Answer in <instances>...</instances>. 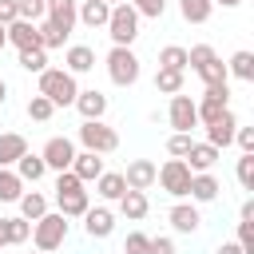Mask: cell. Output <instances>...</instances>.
<instances>
[{"instance_id": "obj_1", "label": "cell", "mask_w": 254, "mask_h": 254, "mask_svg": "<svg viewBox=\"0 0 254 254\" xmlns=\"http://www.w3.org/2000/svg\"><path fill=\"white\" fill-rule=\"evenodd\" d=\"M83 187L87 183H79L71 171H56V206L64 218H83V210L91 206V194Z\"/></svg>"}, {"instance_id": "obj_2", "label": "cell", "mask_w": 254, "mask_h": 254, "mask_svg": "<svg viewBox=\"0 0 254 254\" xmlns=\"http://www.w3.org/2000/svg\"><path fill=\"white\" fill-rule=\"evenodd\" d=\"M40 95H48L56 107H71L79 95V83L67 67H44L40 71Z\"/></svg>"}, {"instance_id": "obj_3", "label": "cell", "mask_w": 254, "mask_h": 254, "mask_svg": "<svg viewBox=\"0 0 254 254\" xmlns=\"http://www.w3.org/2000/svg\"><path fill=\"white\" fill-rule=\"evenodd\" d=\"M139 20H143V16L123 0V4H111V16H107L103 28H107V36H111L115 48H131L135 36H139Z\"/></svg>"}, {"instance_id": "obj_4", "label": "cell", "mask_w": 254, "mask_h": 254, "mask_svg": "<svg viewBox=\"0 0 254 254\" xmlns=\"http://www.w3.org/2000/svg\"><path fill=\"white\" fill-rule=\"evenodd\" d=\"M32 242H36V250H44V254L60 250V246L67 242V218H64L60 210L40 214V218L32 222Z\"/></svg>"}, {"instance_id": "obj_5", "label": "cell", "mask_w": 254, "mask_h": 254, "mask_svg": "<svg viewBox=\"0 0 254 254\" xmlns=\"http://www.w3.org/2000/svg\"><path fill=\"white\" fill-rule=\"evenodd\" d=\"M79 143H83V151L111 155V151H119V131L107 127L103 119H83L79 123Z\"/></svg>"}, {"instance_id": "obj_6", "label": "cell", "mask_w": 254, "mask_h": 254, "mask_svg": "<svg viewBox=\"0 0 254 254\" xmlns=\"http://www.w3.org/2000/svg\"><path fill=\"white\" fill-rule=\"evenodd\" d=\"M107 75H111V83L115 87H131V83H139V56L131 52V48H115L111 44V52H107Z\"/></svg>"}, {"instance_id": "obj_7", "label": "cell", "mask_w": 254, "mask_h": 254, "mask_svg": "<svg viewBox=\"0 0 254 254\" xmlns=\"http://www.w3.org/2000/svg\"><path fill=\"white\" fill-rule=\"evenodd\" d=\"M155 183H159L171 198H187V187H190V167H187L183 159H167V163L159 167Z\"/></svg>"}, {"instance_id": "obj_8", "label": "cell", "mask_w": 254, "mask_h": 254, "mask_svg": "<svg viewBox=\"0 0 254 254\" xmlns=\"http://www.w3.org/2000/svg\"><path fill=\"white\" fill-rule=\"evenodd\" d=\"M40 159L48 163V171H67V167H71V159H75V143H71L67 135H52V139L44 143Z\"/></svg>"}, {"instance_id": "obj_9", "label": "cell", "mask_w": 254, "mask_h": 254, "mask_svg": "<svg viewBox=\"0 0 254 254\" xmlns=\"http://www.w3.org/2000/svg\"><path fill=\"white\" fill-rule=\"evenodd\" d=\"M167 119H171V127H175V131H194V127H198L194 99H190V95H183V91H175V95H171V107H167Z\"/></svg>"}, {"instance_id": "obj_10", "label": "cell", "mask_w": 254, "mask_h": 254, "mask_svg": "<svg viewBox=\"0 0 254 254\" xmlns=\"http://www.w3.org/2000/svg\"><path fill=\"white\" fill-rule=\"evenodd\" d=\"M234 131H238V119H234V111L226 107L218 119H210V123H206V143L222 151V147H230V143H234Z\"/></svg>"}, {"instance_id": "obj_11", "label": "cell", "mask_w": 254, "mask_h": 254, "mask_svg": "<svg viewBox=\"0 0 254 254\" xmlns=\"http://www.w3.org/2000/svg\"><path fill=\"white\" fill-rule=\"evenodd\" d=\"M155 175H159V167H155L151 159H131L127 171H123V183H127L131 190H151V187H155Z\"/></svg>"}, {"instance_id": "obj_12", "label": "cell", "mask_w": 254, "mask_h": 254, "mask_svg": "<svg viewBox=\"0 0 254 254\" xmlns=\"http://www.w3.org/2000/svg\"><path fill=\"white\" fill-rule=\"evenodd\" d=\"M79 183H95L107 167H103V155H95V151H75V159H71V167H67Z\"/></svg>"}, {"instance_id": "obj_13", "label": "cell", "mask_w": 254, "mask_h": 254, "mask_svg": "<svg viewBox=\"0 0 254 254\" xmlns=\"http://www.w3.org/2000/svg\"><path fill=\"white\" fill-rule=\"evenodd\" d=\"M167 222H171L179 234H194V230L202 226V214H198L194 202H175V206L167 210Z\"/></svg>"}, {"instance_id": "obj_14", "label": "cell", "mask_w": 254, "mask_h": 254, "mask_svg": "<svg viewBox=\"0 0 254 254\" xmlns=\"http://www.w3.org/2000/svg\"><path fill=\"white\" fill-rule=\"evenodd\" d=\"M83 230H87V238H111L115 214H111L107 206H87V210H83Z\"/></svg>"}, {"instance_id": "obj_15", "label": "cell", "mask_w": 254, "mask_h": 254, "mask_svg": "<svg viewBox=\"0 0 254 254\" xmlns=\"http://www.w3.org/2000/svg\"><path fill=\"white\" fill-rule=\"evenodd\" d=\"M4 32H8V44L20 52V48H40V32H36V24L32 20H12V24H4Z\"/></svg>"}, {"instance_id": "obj_16", "label": "cell", "mask_w": 254, "mask_h": 254, "mask_svg": "<svg viewBox=\"0 0 254 254\" xmlns=\"http://www.w3.org/2000/svg\"><path fill=\"white\" fill-rule=\"evenodd\" d=\"M218 147H210V143H190V151L183 155V163L190 167V175H198V171H214V163H218Z\"/></svg>"}, {"instance_id": "obj_17", "label": "cell", "mask_w": 254, "mask_h": 254, "mask_svg": "<svg viewBox=\"0 0 254 254\" xmlns=\"http://www.w3.org/2000/svg\"><path fill=\"white\" fill-rule=\"evenodd\" d=\"M115 202H119V214H123L127 222H139V218H147V210H151L147 190H131V187H127V190H123Z\"/></svg>"}, {"instance_id": "obj_18", "label": "cell", "mask_w": 254, "mask_h": 254, "mask_svg": "<svg viewBox=\"0 0 254 254\" xmlns=\"http://www.w3.org/2000/svg\"><path fill=\"white\" fill-rule=\"evenodd\" d=\"M107 16H111V4H107V0H79V4H75V24L103 28Z\"/></svg>"}, {"instance_id": "obj_19", "label": "cell", "mask_w": 254, "mask_h": 254, "mask_svg": "<svg viewBox=\"0 0 254 254\" xmlns=\"http://www.w3.org/2000/svg\"><path fill=\"white\" fill-rule=\"evenodd\" d=\"M83 119H103L107 115V95L103 91H95V87H87V91H79L75 95V103H71Z\"/></svg>"}, {"instance_id": "obj_20", "label": "cell", "mask_w": 254, "mask_h": 254, "mask_svg": "<svg viewBox=\"0 0 254 254\" xmlns=\"http://www.w3.org/2000/svg\"><path fill=\"white\" fill-rule=\"evenodd\" d=\"M218 179L210 175V171H198V175H190V187H187V194H190V202H214L218 198Z\"/></svg>"}, {"instance_id": "obj_21", "label": "cell", "mask_w": 254, "mask_h": 254, "mask_svg": "<svg viewBox=\"0 0 254 254\" xmlns=\"http://www.w3.org/2000/svg\"><path fill=\"white\" fill-rule=\"evenodd\" d=\"M24 151H28V139L20 131H0V167H16Z\"/></svg>"}, {"instance_id": "obj_22", "label": "cell", "mask_w": 254, "mask_h": 254, "mask_svg": "<svg viewBox=\"0 0 254 254\" xmlns=\"http://www.w3.org/2000/svg\"><path fill=\"white\" fill-rule=\"evenodd\" d=\"M44 4H48V12H44V16H48L52 24H60L64 32H71V28H75V4H79V0H44Z\"/></svg>"}, {"instance_id": "obj_23", "label": "cell", "mask_w": 254, "mask_h": 254, "mask_svg": "<svg viewBox=\"0 0 254 254\" xmlns=\"http://www.w3.org/2000/svg\"><path fill=\"white\" fill-rule=\"evenodd\" d=\"M64 64H67V71H71V75H83V71H91V67H95V52H91L87 44H71V48H67V56H64Z\"/></svg>"}, {"instance_id": "obj_24", "label": "cell", "mask_w": 254, "mask_h": 254, "mask_svg": "<svg viewBox=\"0 0 254 254\" xmlns=\"http://www.w3.org/2000/svg\"><path fill=\"white\" fill-rule=\"evenodd\" d=\"M36 32H40V48H44V52L64 48V44H67V36H71V32H64L60 24H52L48 16H44V20H36Z\"/></svg>"}, {"instance_id": "obj_25", "label": "cell", "mask_w": 254, "mask_h": 254, "mask_svg": "<svg viewBox=\"0 0 254 254\" xmlns=\"http://www.w3.org/2000/svg\"><path fill=\"white\" fill-rule=\"evenodd\" d=\"M16 175H20L24 183H40V179L48 175V163H44L40 155H32V151H24V155L16 159Z\"/></svg>"}, {"instance_id": "obj_26", "label": "cell", "mask_w": 254, "mask_h": 254, "mask_svg": "<svg viewBox=\"0 0 254 254\" xmlns=\"http://www.w3.org/2000/svg\"><path fill=\"white\" fill-rule=\"evenodd\" d=\"M123 190H127V183H123V171H103V175L95 179V194H99V198H107V202H115Z\"/></svg>"}, {"instance_id": "obj_27", "label": "cell", "mask_w": 254, "mask_h": 254, "mask_svg": "<svg viewBox=\"0 0 254 254\" xmlns=\"http://www.w3.org/2000/svg\"><path fill=\"white\" fill-rule=\"evenodd\" d=\"M226 75H234V79H242V83H250L254 79V52H234L230 56V64H226Z\"/></svg>"}, {"instance_id": "obj_28", "label": "cell", "mask_w": 254, "mask_h": 254, "mask_svg": "<svg viewBox=\"0 0 254 254\" xmlns=\"http://www.w3.org/2000/svg\"><path fill=\"white\" fill-rule=\"evenodd\" d=\"M210 12H214L210 0H179V16H183L187 24H206Z\"/></svg>"}, {"instance_id": "obj_29", "label": "cell", "mask_w": 254, "mask_h": 254, "mask_svg": "<svg viewBox=\"0 0 254 254\" xmlns=\"http://www.w3.org/2000/svg\"><path fill=\"white\" fill-rule=\"evenodd\" d=\"M16 202H20V214H24L28 222H36L40 214H48V198H44L40 190H24V194H20Z\"/></svg>"}, {"instance_id": "obj_30", "label": "cell", "mask_w": 254, "mask_h": 254, "mask_svg": "<svg viewBox=\"0 0 254 254\" xmlns=\"http://www.w3.org/2000/svg\"><path fill=\"white\" fill-rule=\"evenodd\" d=\"M24 194V179L12 167H0V202H16Z\"/></svg>"}, {"instance_id": "obj_31", "label": "cell", "mask_w": 254, "mask_h": 254, "mask_svg": "<svg viewBox=\"0 0 254 254\" xmlns=\"http://www.w3.org/2000/svg\"><path fill=\"white\" fill-rule=\"evenodd\" d=\"M155 91H163V95L183 91V71H175V67H159V71H155Z\"/></svg>"}, {"instance_id": "obj_32", "label": "cell", "mask_w": 254, "mask_h": 254, "mask_svg": "<svg viewBox=\"0 0 254 254\" xmlns=\"http://www.w3.org/2000/svg\"><path fill=\"white\" fill-rule=\"evenodd\" d=\"M52 115H56V103H52L48 95H40V91H36V95L28 99V119H32V123H48Z\"/></svg>"}, {"instance_id": "obj_33", "label": "cell", "mask_w": 254, "mask_h": 254, "mask_svg": "<svg viewBox=\"0 0 254 254\" xmlns=\"http://www.w3.org/2000/svg\"><path fill=\"white\" fill-rule=\"evenodd\" d=\"M159 67H175V71H187V48H179V44H167V48L159 52Z\"/></svg>"}, {"instance_id": "obj_34", "label": "cell", "mask_w": 254, "mask_h": 254, "mask_svg": "<svg viewBox=\"0 0 254 254\" xmlns=\"http://www.w3.org/2000/svg\"><path fill=\"white\" fill-rule=\"evenodd\" d=\"M20 67L40 75V71L48 67V52H44V48H20Z\"/></svg>"}, {"instance_id": "obj_35", "label": "cell", "mask_w": 254, "mask_h": 254, "mask_svg": "<svg viewBox=\"0 0 254 254\" xmlns=\"http://www.w3.org/2000/svg\"><path fill=\"white\" fill-rule=\"evenodd\" d=\"M194 75H198L202 83H226V79H230V75H226V64H222L218 56H214V60H206V64H202Z\"/></svg>"}, {"instance_id": "obj_36", "label": "cell", "mask_w": 254, "mask_h": 254, "mask_svg": "<svg viewBox=\"0 0 254 254\" xmlns=\"http://www.w3.org/2000/svg\"><path fill=\"white\" fill-rule=\"evenodd\" d=\"M8 222V246H20V242H28L32 238V222L20 214V218H4Z\"/></svg>"}, {"instance_id": "obj_37", "label": "cell", "mask_w": 254, "mask_h": 254, "mask_svg": "<svg viewBox=\"0 0 254 254\" xmlns=\"http://www.w3.org/2000/svg\"><path fill=\"white\" fill-rule=\"evenodd\" d=\"M234 175H238V183H242V190H254V151H242V159H238V167H234Z\"/></svg>"}, {"instance_id": "obj_38", "label": "cell", "mask_w": 254, "mask_h": 254, "mask_svg": "<svg viewBox=\"0 0 254 254\" xmlns=\"http://www.w3.org/2000/svg\"><path fill=\"white\" fill-rule=\"evenodd\" d=\"M44 12H48L44 0H16V16L20 20H32L36 24V20H44Z\"/></svg>"}, {"instance_id": "obj_39", "label": "cell", "mask_w": 254, "mask_h": 254, "mask_svg": "<svg viewBox=\"0 0 254 254\" xmlns=\"http://www.w3.org/2000/svg\"><path fill=\"white\" fill-rule=\"evenodd\" d=\"M234 242L242 246V254H254V218H238V238Z\"/></svg>"}, {"instance_id": "obj_40", "label": "cell", "mask_w": 254, "mask_h": 254, "mask_svg": "<svg viewBox=\"0 0 254 254\" xmlns=\"http://www.w3.org/2000/svg\"><path fill=\"white\" fill-rule=\"evenodd\" d=\"M139 16H151V20H159L163 12H167V0H127Z\"/></svg>"}, {"instance_id": "obj_41", "label": "cell", "mask_w": 254, "mask_h": 254, "mask_svg": "<svg viewBox=\"0 0 254 254\" xmlns=\"http://www.w3.org/2000/svg\"><path fill=\"white\" fill-rule=\"evenodd\" d=\"M190 143H194V139H190V131H175V135L167 139V151H171L175 159H183V155L190 151Z\"/></svg>"}, {"instance_id": "obj_42", "label": "cell", "mask_w": 254, "mask_h": 254, "mask_svg": "<svg viewBox=\"0 0 254 254\" xmlns=\"http://www.w3.org/2000/svg\"><path fill=\"white\" fill-rule=\"evenodd\" d=\"M147 242H151V234L131 230V234H127V242H123V254H147Z\"/></svg>"}, {"instance_id": "obj_43", "label": "cell", "mask_w": 254, "mask_h": 254, "mask_svg": "<svg viewBox=\"0 0 254 254\" xmlns=\"http://www.w3.org/2000/svg\"><path fill=\"white\" fill-rule=\"evenodd\" d=\"M147 254H175V242H171L167 234H159V238L147 242Z\"/></svg>"}, {"instance_id": "obj_44", "label": "cell", "mask_w": 254, "mask_h": 254, "mask_svg": "<svg viewBox=\"0 0 254 254\" xmlns=\"http://www.w3.org/2000/svg\"><path fill=\"white\" fill-rule=\"evenodd\" d=\"M234 143H238L242 151H254V127H238V131H234Z\"/></svg>"}, {"instance_id": "obj_45", "label": "cell", "mask_w": 254, "mask_h": 254, "mask_svg": "<svg viewBox=\"0 0 254 254\" xmlns=\"http://www.w3.org/2000/svg\"><path fill=\"white\" fill-rule=\"evenodd\" d=\"M16 20V0H0V24H12Z\"/></svg>"}, {"instance_id": "obj_46", "label": "cell", "mask_w": 254, "mask_h": 254, "mask_svg": "<svg viewBox=\"0 0 254 254\" xmlns=\"http://www.w3.org/2000/svg\"><path fill=\"white\" fill-rule=\"evenodd\" d=\"M214 254H242V246H238V242H222Z\"/></svg>"}, {"instance_id": "obj_47", "label": "cell", "mask_w": 254, "mask_h": 254, "mask_svg": "<svg viewBox=\"0 0 254 254\" xmlns=\"http://www.w3.org/2000/svg\"><path fill=\"white\" fill-rule=\"evenodd\" d=\"M4 246H8V222L0 218V250H4Z\"/></svg>"}, {"instance_id": "obj_48", "label": "cell", "mask_w": 254, "mask_h": 254, "mask_svg": "<svg viewBox=\"0 0 254 254\" xmlns=\"http://www.w3.org/2000/svg\"><path fill=\"white\" fill-rule=\"evenodd\" d=\"M210 4H222V8H238L242 0H210Z\"/></svg>"}, {"instance_id": "obj_49", "label": "cell", "mask_w": 254, "mask_h": 254, "mask_svg": "<svg viewBox=\"0 0 254 254\" xmlns=\"http://www.w3.org/2000/svg\"><path fill=\"white\" fill-rule=\"evenodd\" d=\"M4 99H8V83L0 79V107H4Z\"/></svg>"}, {"instance_id": "obj_50", "label": "cell", "mask_w": 254, "mask_h": 254, "mask_svg": "<svg viewBox=\"0 0 254 254\" xmlns=\"http://www.w3.org/2000/svg\"><path fill=\"white\" fill-rule=\"evenodd\" d=\"M4 44H8V32H4V24H0V52H4Z\"/></svg>"}, {"instance_id": "obj_51", "label": "cell", "mask_w": 254, "mask_h": 254, "mask_svg": "<svg viewBox=\"0 0 254 254\" xmlns=\"http://www.w3.org/2000/svg\"><path fill=\"white\" fill-rule=\"evenodd\" d=\"M107 4H123V0H107Z\"/></svg>"}, {"instance_id": "obj_52", "label": "cell", "mask_w": 254, "mask_h": 254, "mask_svg": "<svg viewBox=\"0 0 254 254\" xmlns=\"http://www.w3.org/2000/svg\"><path fill=\"white\" fill-rule=\"evenodd\" d=\"M32 254H44V250H32Z\"/></svg>"}]
</instances>
